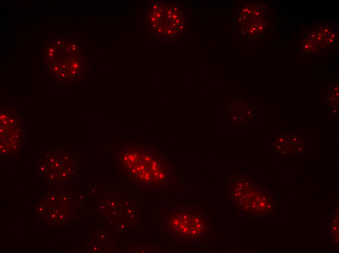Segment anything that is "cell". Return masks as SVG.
Returning a JSON list of instances; mask_svg holds the SVG:
<instances>
[{"label": "cell", "mask_w": 339, "mask_h": 253, "mask_svg": "<svg viewBox=\"0 0 339 253\" xmlns=\"http://www.w3.org/2000/svg\"><path fill=\"white\" fill-rule=\"evenodd\" d=\"M118 163L124 175L138 186L152 188L173 186L171 165L156 150L140 144H128L120 150Z\"/></svg>", "instance_id": "obj_1"}, {"label": "cell", "mask_w": 339, "mask_h": 253, "mask_svg": "<svg viewBox=\"0 0 339 253\" xmlns=\"http://www.w3.org/2000/svg\"><path fill=\"white\" fill-rule=\"evenodd\" d=\"M163 226L171 237L190 243L208 239L213 232L209 216L196 207L183 208L163 213Z\"/></svg>", "instance_id": "obj_2"}, {"label": "cell", "mask_w": 339, "mask_h": 253, "mask_svg": "<svg viewBox=\"0 0 339 253\" xmlns=\"http://www.w3.org/2000/svg\"><path fill=\"white\" fill-rule=\"evenodd\" d=\"M329 24L323 25L320 29L311 34L302 44L304 53L309 54L322 50L324 47L334 44L337 34Z\"/></svg>", "instance_id": "obj_4"}, {"label": "cell", "mask_w": 339, "mask_h": 253, "mask_svg": "<svg viewBox=\"0 0 339 253\" xmlns=\"http://www.w3.org/2000/svg\"><path fill=\"white\" fill-rule=\"evenodd\" d=\"M227 190L230 199L241 209L250 212L261 209V197L257 189L246 179L231 181Z\"/></svg>", "instance_id": "obj_3"}]
</instances>
